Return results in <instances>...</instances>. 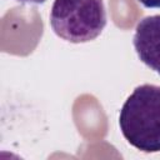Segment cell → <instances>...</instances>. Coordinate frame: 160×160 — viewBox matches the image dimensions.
I'll return each instance as SVG.
<instances>
[{
  "mask_svg": "<svg viewBox=\"0 0 160 160\" xmlns=\"http://www.w3.org/2000/svg\"><path fill=\"white\" fill-rule=\"evenodd\" d=\"M119 125L130 145L144 152L160 151V86L144 84L125 100Z\"/></svg>",
  "mask_w": 160,
  "mask_h": 160,
  "instance_id": "1",
  "label": "cell"
},
{
  "mask_svg": "<svg viewBox=\"0 0 160 160\" xmlns=\"http://www.w3.org/2000/svg\"><path fill=\"white\" fill-rule=\"evenodd\" d=\"M54 32L70 42H88L96 39L106 26L102 0H55L50 12Z\"/></svg>",
  "mask_w": 160,
  "mask_h": 160,
  "instance_id": "2",
  "label": "cell"
},
{
  "mask_svg": "<svg viewBox=\"0 0 160 160\" xmlns=\"http://www.w3.org/2000/svg\"><path fill=\"white\" fill-rule=\"evenodd\" d=\"M139 59L160 75V15L141 19L132 39Z\"/></svg>",
  "mask_w": 160,
  "mask_h": 160,
  "instance_id": "3",
  "label": "cell"
},
{
  "mask_svg": "<svg viewBox=\"0 0 160 160\" xmlns=\"http://www.w3.org/2000/svg\"><path fill=\"white\" fill-rule=\"evenodd\" d=\"M145 8H160V0H139Z\"/></svg>",
  "mask_w": 160,
  "mask_h": 160,
  "instance_id": "4",
  "label": "cell"
},
{
  "mask_svg": "<svg viewBox=\"0 0 160 160\" xmlns=\"http://www.w3.org/2000/svg\"><path fill=\"white\" fill-rule=\"evenodd\" d=\"M19 2H28V4H42V2H45L46 0H18Z\"/></svg>",
  "mask_w": 160,
  "mask_h": 160,
  "instance_id": "5",
  "label": "cell"
}]
</instances>
